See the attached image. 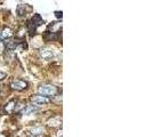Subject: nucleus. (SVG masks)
<instances>
[{"label":"nucleus","instance_id":"1","mask_svg":"<svg viewBox=\"0 0 152 137\" xmlns=\"http://www.w3.org/2000/svg\"><path fill=\"white\" fill-rule=\"evenodd\" d=\"M57 87L53 85H48V84H43V85L39 86L38 88V93L39 95H42V96H55L57 94Z\"/></svg>","mask_w":152,"mask_h":137},{"label":"nucleus","instance_id":"2","mask_svg":"<svg viewBox=\"0 0 152 137\" xmlns=\"http://www.w3.org/2000/svg\"><path fill=\"white\" fill-rule=\"evenodd\" d=\"M10 88L17 90V92H22L28 88V82L22 80V79H14L12 82H10Z\"/></svg>","mask_w":152,"mask_h":137},{"label":"nucleus","instance_id":"3","mask_svg":"<svg viewBox=\"0 0 152 137\" xmlns=\"http://www.w3.org/2000/svg\"><path fill=\"white\" fill-rule=\"evenodd\" d=\"M31 102H33L34 104H48L51 103V98L49 97H46V96H42V95H32L30 97Z\"/></svg>","mask_w":152,"mask_h":137},{"label":"nucleus","instance_id":"4","mask_svg":"<svg viewBox=\"0 0 152 137\" xmlns=\"http://www.w3.org/2000/svg\"><path fill=\"white\" fill-rule=\"evenodd\" d=\"M39 55L43 60H51V57L54 56V51L49 47H42L41 49L39 50Z\"/></svg>","mask_w":152,"mask_h":137},{"label":"nucleus","instance_id":"5","mask_svg":"<svg viewBox=\"0 0 152 137\" xmlns=\"http://www.w3.org/2000/svg\"><path fill=\"white\" fill-rule=\"evenodd\" d=\"M62 125V119L59 117H54L47 121V126L48 127H51V128H56V127H59Z\"/></svg>","mask_w":152,"mask_h":137},{"label":"nucleus","instance_id":"6","mask_svg":"<svg viewBox=\"0 0 152 137\" xmlns=\"http://www.w3.org/2000/svg\"><path fill=\"white\" fill-rule=\"evenodd\" d=\"M41 134H43V128H42L41 126L33 127V128H31V130H30V135L32 137H35L37 135H41Z\"/></svg>","mask_w":152,"mask_h":137},{"label":"nucleus","instance_id":"7","mask_svg":"<svg viewBox=\"0 0 152 137\" xmlns=\"http://www.w3.org/2000/svg\"><path fill=\"white\" fill-rule=\"evenodd\" d=\"M31 22L33 23L34 25H41L42 23H43V19H42V17L39 15V14H34L32 18H31Z\"/></svg>","mask_w":152,"mask_h":137},{"label":"nucleus","instance_id":"8","mask_svg":"<svg viewBox=\"0 0 152 137\" xmlns=\"http://www.w3.org/2000/svg\"><path fill=\"white\" fill-rule=\"evenodd\" d=\"M39 110V107L37 106V105H32V104H29V105H26V107L23 110V113L24 114H30L31 112H35Z\"/></svg>","mask_w":152,"mask_h":137},{"label":"nucleus","instance_id":"9","mask_svg":"<svg viewBox=\"0 0 152 137\" xmlns=\"http://www.w3.org/2000/svg\"><path fill=\"white\" fill-rule=\"evenodd\" d=\"M12 35H13V32H12L10 29H5V30L1 32V38H2V39L9 38V37H12Z\"/></svg>","mask_w":152,"mask_h":137},{"label":"nucleus","instance_id":"10","mask_svg":"<svg viewBox=\"0 0 152 137\" xmlns=\"http://www.w3.org/2000/svg\"><path fill=\"white\" fill-rule=\"evenodd\" d=\"M14 109H15V102H14V101L9 102L8 104L6 105V107H5V110H6V112H8V113H10V112L14 111Z\"/></svg>","mask_w":152,"mask_h":137},{"label":"nucleus","instance_id":"11","mask_svg":"<svg viewBox=\"0 0 152 137\" xmlns=\"http://www.w3.org/2000/svg\"><path fill=\"white\" fill-rule=\"evenodd\" d=\"M55 16L57 18H62V12H55Z\"/></svg>","mask_w":152,"mask_h":137},{"label":"nucleus","instance_id":"12","mask_svg":"<svg viewBox=\"0 0 152 137\" xmlns=\"http://www.w3.org/2000/svg\"><path fill=\"white\" fill-rule=\"evenodd\" d=\"M5 78H6V73L0 71V80H2V79H5Z\"/></svg>","mask_w":152,"mask_h":137}]
</instances>
